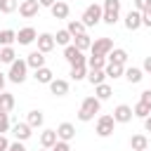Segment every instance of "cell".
<instances>
[{
    "mask_svg": "<svg viewBox=\"0 0 151 151\" xmlns=\"http://www.w3.org/2000/svg\"><path fill=\"white\" fill-rule=\"evenodd\" d=\"M99 109H101V99H97V97H85L83 104H80V111H78V120H83V123L92 120V118L99 113Z\"/></svg>",
    "mask_w": 151,
    "mask_h": 151,
    "instance_id": "cell-1",
    "label": "cell"
},
{
    "mask_svg": "<svg viewBox=\"0 0 151 151\" xmlns=\"http://www.w3.org/2000/svg\"><path fill=\"white\" fill-rule=\"evenodd\" d=\"M101 9H104L101 21L109 24V26H113V24L118 21V17H120V0H104Z\"/></svg>",
    "mask_w": 151,
    "mask_h": 151,
    "instance_id": "cell-2",
    "label": "cell"
},
{
    "mask_svg": "<svg viewBox=\"0 0 151 151\" xmlns=\"http://www.w3.org/2000/svg\"><path fill=\"white\" fill-rule=\"evenodd\" d=\"M26 73H28V64H26V59H14V61L9 64V80H12V83L21 85V83L26 80Z\"/></svg>",
    "mask_w": 151,
    "mask_h": 151,
    "instance_id": "cell-3",
    "label": "cell"
},
{
    "mask_svg": "<svg viewBox=\"0 0 151 151\" xmlns=\"http://www.w3.org/2000/svg\"><path fill=\"white\" fill-rule=\"evenodd\" d=\"M101 17H104V9H101V5L94 2V5H90V7L83 12V19H80V21H83L85 26H97V24L101 21Z\"/></svg>",
    "mask_w": 151,
    "mask_h": 151,
    "instance_id": "cell-4",
    "label": "cell"
},
{
    "mask_svg": "<svg viewBox=\"0 0 151 151\" xmlns=\"http://www.w3.org/2000/svg\"><path fill=\"white\" fill-rule=\"evenodd\" d=\"M64 59H66L71 66H85V64H87V57H85L83 50H78L76 45H66V50H64Z\"/></svg>",
    "mask_w": 151,
    "mask_h": 151,
    "instance_id": "cell-5",
    "label": "cell"
},
{
    "mask_svg": "<svg viewBox=\"0 0 151 151\" xmlns=\"http://www.w3.org/2000/svg\"><path fill=\"white\" fill-rule=\"evenodd\" d=\"M92 57H109V52L113 50V40L111 38H97L92 40Z\"/></svg>",
    "mask_w": 151,
    "mask_h": 151,
    "instance_id": "cell-6",
    "label": "cell"
},
{
    "mask_svg": "<svg viewBox=\"0 0 151 151\" xmlns=\"http://www.w3.org/2000/svg\"><path fill=\"white\" fill-rule=\"evenodd\" d=\"M113 127H116V118L113 116H99V120H97V134L99 137L113 134Z\"/></svg>",
    "mask_w": 151,
    "mask_h": 151,
    "instance_id": "cell-7",
    "label": "cell"
},
{
    "mask_svg": "<svg viewBox=\"0 0 151 151\" xmlns=\"http://www.w3.org/2000/svg\"><path fill=\"white\" fill-rule=\"evenodd\" d=\"M38 9H40V2L38 0H24V2H19V14L24 19H33L38 14Z\"/></svg>",
    "mask_w": 151,
    "mask_h": 151,
    "instance_id": "cell-8",
    "label": "cell"
},
{
    "mask_svg": "<svg viewBox=\"0 0 151 151\" xmlns=\"http://www.w3.org/2000/svg\"><path fill=\"white\" fill-rule=\"evenodd\" d=\"M132 116H134V111H132V106H127V104H118V106H116V111H113L116 123H130V120H132Z\"/></svg>",
    "mask_w": 151,
    "mask_h": 151,
    "instance_id": "cell-9",
    "label": "cell"
},
{
    "mask_svg": "<svg viewBox=\"0 0 151 151\" xmlns=\"http://www.w3.org/2000/svg\"><path fill=\"white\" fill-rule=\"evenodd\" d=\"M54 45H57V40H54V35H52V33H40V35H38V50H40L42 54L52 52V50H54Z\"/></svg>",
    "mask_w": 151,
    "mask_h": 151,
    "instance_id": "cell-10",
    "label": "cell"
},
{
    "mask_svg": "<svg viewBox=\"0 0 151 151\" xmlns=\"http://www.w3.org/2000/svg\"><path fill=\"white\" fill-rule=\"evenodd\" d=\"M125 28H127V31H137V28H142V12L130 9V12L125 14Z\"/></svg>",
    "mask_w": 151,
    "mask_h": 151,
    "instance_id": "cell-11",
    "label": "cell"
},
{
    "mask_svg": "<svg viewBox=\"0 0 151 151\" xmlns=\"http://www.w3.org/2000/svg\"><path fill=\"white\" fill-rule=\"evenodd\" d=\"M33 40H38V33H35V28H31V26H26V28H21V31L17 33V42H19V45H31Z\"/></svg>",
    "mask_w": 151,
    "mask_h": 151,
    "instance_id": "cell-12",
    "label": "cell"
},
{
    "mask_svg": "<svg viewBox=\"0 0 151 151\" xmlns=\"http://www.w3.org/2000/svg\"><path fill=\"white\" fill-rule=\"evenodd\" d=\"M50 92H52L54 97H64V94H68V80L54 78V80L50 83Z\"/></svg>",
    "mask_w": 151,
    "mask_h": 151,
    "instance_id": "cell-13",
    "label": "cell"
},
{
    "mask_svg": "<svg viewBox=\"0 0 151 151\" xmlns=\"http://www.w3.org/2000/svg\"><path fill=\"white\" fill-rule=\"evenodd\" d=\"M31 130H33V127H31L28 123H17V125L12 127V134H14V137H17L19 142H26V139H28V137L33 134Z\"/></svg>",
    "mask_w": 151,
    "mask_h": 151,
    "instance_id": "cell-14",
    "label": "cell"
},
{
    "mask_svg": "<svg viewBox=\"0 0 151 151\" xmlns=\"http://www.w3.org/2000/svg\"><path fill=\"white\" fill-rule=\"evenodd\" d=\"M26 64H28V68H42L45 66V54L40 50H35V52H31L26 57Z\"/></svg>",
    "mask_w": 151,
    "mask_h": 151,
    "instance_id": "cell-15",
    "label": "cell"
},
{
    "mask_svg": "<svg viewBox=\"0 0 151 151\" xmlns=\"http://www.w3.org/2000/svg\"><path fill=\"white\" fill-rule=\"evenodd\" d=\"M57 142H59V134H57V130H42V134H40V144H42L45 149H52Z\"/></svg>",
    "mask_w": 151,
    "mask_h": 151,
    "instance_id": "cell-16",
    "label": "cell"
},
{
    "mask_svg": "<svg viewBox=\"0 0 151 151\" xmlns=\"http://www.w3.org/2000/svg\"><path fill=\"white\" fill-rule=\"evenodd\" d=\"M50 12H52L54 19H66V17H68V5H66L64 0H57V2L50 7Z\"/></svg>",
    "mask_w": 151,
    "mask_h": 151,
    "instance_id": "cell-17",
    "label": "cell"
},
{
    "mask_svg": "<svg viewBox=\"0 0 151 151\" xmlns=\"http://www.w3.org/2000/svg\"><path fill=\"white\" fill-rule=\"evenodd\" d=\"M109 61H113V64H127V52L123 50V47H113L111 52H109V57H106Z\"/></svg>",
    "mask_w": 151,
    "mask_h": 151,
    "instance_id": "cell-18",
    "label": "cell"
},
{
    "mask_svg": "<svg viewBox=\"0 0 151 151\" xmlns=\"http://www.w3.org/2000/svg\"><path fill=\"white\" fill-rule=\"evenodd\" d=\"M57 134H59V139H64V142H71V139L76 137V127H73L71 123H61V125L57 127Z\"/></svg>",
    "mask_w": 151,
    "mask_h": 151,
    "instance_id": "cell-19",
    "label": "cell"
},
{
    "mask_svg": "<svg viewBox=\"0 0 151 151\" xmlns=\"http://www.w3.org/2000/svg\"><path fill=\"white\" fill-rule=\"evenodd\" d=\"M104 71H106V78H113V80L120 78V76H125V66L123 64H113V61H109Z\"/></svg>",
    "mask_w": 151,
    "mask_h": 151,
    "instance_id": "cell-20",
    "label": "cell"
},
{
    "mask_svg": "<svg viewBox=\"0 0 151 151\" xmlns=\"http://www.w3.org/2000/svg\"><path fill=\"white\" fill-rule=\"evenodd\" d=\"M38 83H42V85H50L52 80H54V73L47 68V66H42V68H35V76H33Z\"/></svg>",
    "mask_w": 151,
    "mask_h": 151,
    "instance_id": "cell-21",
    "label": "cell"
},
{
    "mask_svg": "<svg viewBox=\"0 0 151 151\" xmlns=\"http://www.w3.org/2000/svg\"><path fill=\"white\" fill-rule=\"evenodd\" d=\"M142 78H144V71H142V68H137V66H130V68H125V80H127L130 85H137Z\"/></svg>",
    "mask_w": 151,
    "mask_h": 151,
    "instance_id": "cell-22",
    "label": "cell"
},
{
    "mask_svg": "<svg viewBox=\"0 0 151 151\" xmlns=\"http://www.w3.org/2000/svg\"><path fill=\"white\" fill-rule=\"evenodd\" d=\"M130 146H132V151H146L149 149V139L144 134H132L130 137Z\"/></svg>",
    "mask_w": 151,
    "mask_h": 151,
    "instance_id": "cell-23",
    "label": "cell"
},
{
    "mask_svg": "<svg viewBox=\"0 0 151 151\" xmlns=\"http://www.w3.org/2000/svg\"><path fill=\"white\" fill-rule=\"evenodd\" d=\"M111 94H113V90H111V85H109V83L94 85V97H97V99H101V101H104V99H109Z\"/></svg>",
    "mask_w": 151,
    "mask_h": 151,
    "instance_id": "cell-24",
    "label": "cell"
},
{
    "mask_svg": "<svg viewBox=\"0 0 151 151\" xmlns=\"http://www.w3.org/2000/svg\"><path fill=\"white\" fill-rule=\"evenodd\" d=\"M42 120H45V116H42V111H38V109H33V111H28V118H26V123H28L31 127H40V125H42Z\"/></svg>",
    "mask_w": 151,
    "mask_h": 151,
    "instance_id": "cell-25",
    "label": "cell"
},
{
    "mask_svg": "<svg viewBox=\"0 0 151 151\" xmlns=\"http://www.w3.org/2000/svg\"><path fill=\"white\" fill-rule=\"evenodd\" d=\"M0 109L7 111V113L14 109V94L12 92H0Z\"/></svg>",
    "mask_w": 151,
    "mask_h": 151,
    "instance_id": "cell-26",
    "label": "cell"
},
{
    "mask_svg": "<svg viewBox=\"0 0 151 151\" xmlns=\"http://www.w3.org/2000/svg\"><path fill=\"white\" fill-rule=\"evenodd\" d=\"M73 45H76L78 50H83V52H85V50H90V47H92V38H90L87 33L76 35V38H73Z\"/></svg>",
    "mask_w": 151,
    "mask_h": 151,
    "instance_id": "cell-27",
    "label": "cell"
},
{
    "mask_svg": "<svg viewBox=\"0 0 151 151\" xmlns=\"http://www.w3.org/2000/svg\"><path fill=\"white\" fill-rule=\"evenodd\" d=\"M66 28H68V33H71V35L76 38V35H83L87 26H85L83 21H78V19H73V21H68V26H66Z\"/></svg>",
    "mask_w": 151,
    "mask_h": 151,
    "instance_id": "cell-28",
    "label": "cell"
},
{
    "mask_svg": "<svg viewBox=\"0 0 151 151\" xmlns=\"http://www.w3.org/2000/svg\"><path fill=\"white\" fill-rule=\"evenodd\" d=\"M87 66L90 71H99V68H106V57H87Z\"/></svg>",
    "mask_w": 151,
    "mask_h": 151,
    "instance_id": "cell-29",
    "label": "cell"
},
{
    "mask_svg": "<svg viewBox=\"0 0 151 151\" xmlns=\"http://www.w3.org/2000/svg\"><path fill=\"white\" fill-rule=\"evenodd\" d=\"M17 40V33L12 31V28H5V31H0V47H7V45H12Z\"/></svg>",
    "mask_w": 151,
    "mask_h": 151,
    "instance_id": "cell-30",
    "label": "cell"
},
{
    "mask_svg": "<svg viewBox=\"0 0 151 151\" xmlns=\"http://www.w3.org/2000/svg\"><path fill=\"white\" fill-rule=\"evenodd\" d=\"M87 80H90L92 85H101V83L106 80V71H104V68H99V71H90V73H87Z\"/></svg>",
    "mask_w": 151,
    "mask_h": 151,
    "instance_id": "cell-31",
    "label": "cell"
},
{
    "mask_svg": "<svg viewBox=\"0 0 151 151\" xmlns=\"http://www.w3.org/2000/svg\"><path fill=\"white\" fill-rule=\"evenodd\" d=\"M71 80H83L87 78V66H71Z\"/></svg>",
    "mask_w": 151,
    "mask_h": 151,
    "instance_id": "cell-32",
    "label": "cell"
},
{
    "mask_svg": "<svg viewBox=\"0 0 151 151\" xmlns=\"http://www.w3.org/2000/svg\"><path fill=\"white\" fill-rule=\"evenodd\" d=\"M14 59H17V54H14L12 45H7V47H2V50H0V61H5V64H12Z\"/></svg>",
    "mask_w": 151,
    "mask_h": 151,
    "instance_id": "cell-33",
    "label": "cell"
},
{
    "mask_svg": "<svg viewBox=\"0 0 151 151\" xmlns=\"http://www.w3.org/2000/svg\"><path fill=\"white\" fill-rule=\"evenodd\" d=\"M71 33H68V28H61V31H57V35H54V40H57V45H68L71 42Z\"/></svg>",
    "mask_w": 151,
    "mask_h": 151,
    "instance_id": "cell-34",
    "label": "cell"
},
{
    "mask_svg": "<svg viewBox=\"0 0 151 151\" xmlns=\"http://www.w3.org/2000/svg\"><path fill=\"white\" fill-rule=\"evenodd\" d=\"M132 111H134V116H137V118H142V120H144L146 116H151V109H149V106H146L144 101L134 104V109H132Z\"/></svg>",
    "mask_w": 151,
    "mask_h": 151,
    "instance_id": "cell-35",
    "label": "cell"
},
{
    "mask_svg": "<svg viewBox=\"0 0 151 151\" xmlns=\"http://www.w3.org/2000/svg\"><path fill=\"white\" fill-rule=\"evenodd\" d=\"M17 7H19L17 0H0V12H2V14H12Z\"/></svg>",
    "mask_w": 151,
    "mask_h": 151,
    "instance_id": "cell-36",
    "label": "cell"
},
{
    "mask_svg": "<svg viewBox=\"0 0 151 151\" xmlns=\"http://www.w3.org/2000/svg\"><path fill=\"white\" fill-rule=\"evenodd\" d=\"M9 130V113L0 109V134H5Z\"/></svg>",
    "mask_w": 151,
    "mask_h": 151,
    "instance_id": "cell-37",
    "label": "cell"
},
{
    "mask_svg": "<svg viewBox=\"0 0 151 151\" xmlns=\"http://www.w3.org/2000/svg\"><path fill=\"white\" fill-rule=\"evenodd\" d=\"M132 2H134V9L137 12H144V9L151 7V0H132Z\"/></svg>",
    "mask_w": 151,
    "mask_h": 151,
    "instance_id": "cell-38",
    "label": "cell"
},
{
    "mask_svg": "<svg viewBox=\"0 0 151 151\" xmlns=\"http://www.w3.org/2000/svg\"><path fill=\"white\" fill-rule=\"evenodd\" d=\"M142 26H149L151 28V7L142 12Z\"/></svg>",
    "mask_w": 151,
    "mask_h": 151,
    "instance_id": "cell-39",
    "label": "cell"
},
{
    "mask_svg": "<svg viewBox=\"0 0 151 151\" xmlns=\"http://www.w3.org/2000/svg\"><path fill=\"white\" fill-rule=\"evenodd\" d=\"M52 151H71V146H68V142H64V139H59L54 146H52Z\"/></svg>",
    "mask_w": 151,
    "mask_h": 151,
    "instance_id": "cell-40",
    "label": "cell"
},
{
    "mask_svg": "<svg viewBox=\"0 0 151 151\" xmlns=\"http://www.w3.org/2000/svg\"><path fill=\"white\" fill-rule=\"evenodd\" d=\"M139 101H144V104L151 109V90H144V92H142V97H139Z\"/></svg>",
    "mask_w": 151,
    "mask_h": 151,
    "instance_id": "cell-41",
    "label": "cell"
},
{
    "mask_svg": "<svg viewBox=\"0 0 151 151\" xmlns=\"http://www.w3.org/2000/svg\"><path fill=\"white\" fill-rule=\"evenodd\" d=\"M7 151H26V146H24V144H21V142L17 139L14 144H9V149H7Z\"/></svg>",
    "mask_w": 151,
    "mask_h": 151,
    "instance_id": "cell-42",
    "label": "cell"
},
{
    "mask_svg": "<svg viewBox=\"0 0 151 151\" xmlns=\"http://www.w3.org/2000/svg\"><path fill=\"white\" fill-rule=\"evenodd\" d=\"M9 149V142L5 139V134H0V151H7Z\"/></svg>",
    "mask_w": 151,
    "mask_h": 151,
    "instance_id": "cell-43",
    "label": "cell"
},
{
    "mask_svg": "<svg viewBox=\"0 0 151 151\" xmlns=\"http://www.w3.org/2000/svg\"><path fill=\"white\" fill-rule=\"evenodd\" d=\"M144 71H146V73H151V57H146V59H144Z\"/></svg>",
    "mask_w": 151,
    "mask_h": 151,
    "instance_id": "cell-44",
    "label": "cell"
},
{
    "mask_svg": "<svg viewBox=\"0 0 151 151\" xmlns=\"http://www.w3.org/2000/svg\"><path fill=\"white\" fill-rule=\"evenodd\" d=\"M38 2H40V7H52L57 0H38Z\"/></svg>",
    "mask_w": 151,
    "mask_h": 151,
    "instance_id": "cell-45",
    "label": "cell"
},
{
    "mask_svg": "<svg viewBox=\"0 0 151 151\" xmlns=\"http://www.w3.org/2000/svg\"><path fill=\"white\" fill-rule=\"evenodd\" d=\"M144 130H146V132H151V116H146V118H144Z\"/></svg>",
    "mask_w": 151,
    "mask_h": 151,
    "instance_id": "cell-46",
    "label": "cell"
},
{
    "mask_svg": "<svg viewBox=\"0 0 151 151\" xmlns=\"http://www.w3.org/2000/svg\"><path fill=\"white\" fill-rule=\"evenodd\" d=\"M2 90H5V73L0 71V92H2Z\"/></svg>",
    "mask_w": 151,
    "mask_h": 151,
    "instance_id": "cell-47",
    "label": "cell"
},
{
    "mask_svg": "<svg viewBox=\"0 0 151 151\" xmlns=\"http://www.w3.org/2000/svg\"><path fill=\"white\" fill-rule=\"evenodd\" d=\"M40 151H52V149H45V146H42V149H40Z\"/></svg>",
    "mask_w": 151,
    "mask_h": 151,
    "instance_id": "cell-48",
    "label": "cell"
},
{
    "mask_svg": "<svg viewBox=\"0 0 151 151\" xmlns=\"http://www.w3.org/2000/svg\"><path fill=\"white\" fill-rule=\"evenodd\" d=\"M146 151H149V149H146Z\"/></svg>",
    "mask_w": 151,
    "mask_h": 151,
    "instance_id": "cell-49",
    "label": "cell"
}]
</instances>
